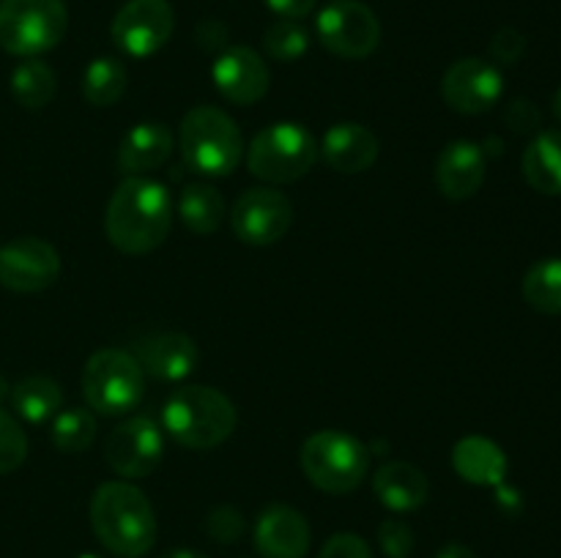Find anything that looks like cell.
Here are the masks:
<instances>
[{
  "instance_id": "15",
  "label": "cell",
  "mask_w": 561,
  "mask_h": 558,
  "mask_svg": "<svg viewBox=\"0 0 561 558\" xmlns=\"http://www.w3.org/2000/svg\"><path fill=\"white\" fill-rule=\"evenodd\" d=\"M211 80L228 102L247 107V104H255L257 98L266 96L272 74H268L266 60L255 49L230 47L214 60Z\"/></svg>"
},
{
  "instance_id": "13",
  "label": "cell",
  "mask_w": 561,
  "mask_h": 558,
  "mask_svg": "<svg viewBox=\"0 0 561 558\" xmlns=\"http://www.w3.org/2000/svg\"><path fill=\"white\" fill-rule=\"evenodd\" d=\"M294 219V208L290 200L277 189L268 186H257V189H247L244 195L236 200L233 213H230V224H233L236 239L244 241L250 246H268L277 244L290 228Z\"/></svg>"
},
{
  "instance_id": "28",
  "label": "cell",
  "mask_w": 561,
  "mask_h": 558,
  "mask_svg": "<svg viewBox=\"0 0 561 558\" xmlns=\"http://www.w3.org/2000/svg\"><path fill=\"white\" fill-rule=\"evenodd\" d=\"M524 299L542 315H561V257H548L526 271Z\"/></svg>"
},
{
  "instance_id": "8",
  "label": "cell",
  "mask_w": 561,
  "mask_h": 558,
  "mask_svg": "<svg viewBox=\"0 0 561 558\" xmlns=\"http://www.w3.org/2000/svg\"><path fill=\"white\" fill-rule=\"evenodd\" d=\"M82 394L96 414L124 416L140 405L146 394V372L129 350H96L82 370Z\"/></svg>"
},
{
  "instance_id": "38",
  "label": "cell",
  "mask_w": 561,
  "mask_h": 558,
  "mask_svg": "<svg viewBox=\"0 0 561 558\" xmlns=\"http://www.w3.org/2000/svg\"><path fill=\"white\" fill-rule=\"evenodd\" d=\"M225 25L222 22H203L201 27H197V42H201L203 49H217L225 44Z\"/></svg>"
},
{
  "instance_id": "31",
  "label": "cell",
  "mask_w": 561,
  "mask_h": 558,
  "mask_svg": "<svg viewBox=\"0 0 561 558\" xmlns=\"http://www.w3.org/2000/svg\"><path fill=\"white\" fill-rule=\"evenodd\" d=\"M27 457V435L20 421L0 408V476L20 468Z\"/></svg>"
},
{
  "instance_id": "24",
  "label": "cell",
  "mask_w": 561,
  "mask_h": 558,
  "mask_svg": "<svg viewBox=\"0 0 561 558\" xmlns=\"http://www.w3.org/2000/svg\"><path fill=\"white\" fill-rule=\"evenodd\" d=\"M11 405H14L16 416L38 425V421H47L58 414L60 405H64V392L53 377L31 375L11 386Z\"/></svg>"
},
{
  "instance_id": "37",
  "label": "cell",
  "mask_w": 561,
  "mask_h": 558,
  "mask_svg": "<svg viewBox=\"0 0 561 558\" xmlns=\"http://www.w3.org/2000/svg\"><path fill=\"white\" fill-rule=\"evenodd\" d=\"M266 5L283 20H301L316 9V0H266Z\"/></svg>"
},
{
  "instance_id": "40",
  "label": "cell",
  "mask_w": 561,
  "mask_h": 558,
  "mask_svg": "<svg viewBox=\"0 0 561 558\" xmlns=\"http://www.w3.org/2000/svg\"><path fill=\"white\" fill-rule=\"evenodd\" d=\"M159 558H208V556L201 550H190V547H175V550H168Z\"/></svg>"
},
{
  "instance_id": "16",
  "label": "cell",
  "mask_w": 561,
  "mask_h": 558,
  "mask_svg": "<svg viewBox=\"0 0 561 558\" xmlns=\"http://www.w3.org/2000/svg\"><path fill=\"white\" fill-rule=\"evenodd\" d=\"M131 356L137 359L140 370L157 381H184L197 367L195 339L179 332H159L137 339Z\"/></svg>"
},
{
  "instance_id": "6",
  "label": "cell",
  "mask_w": 561,
  "mask_h": 558,
  "mask_svg": "<svg viewBox=\"0 0 561 558\" xmlns=\"http://www.w3.org/2000/svg\"><path fill=\"white\" fill-rule=\"evenodd\" d=\"M318 162V140L301 124L279 120L252 137L247 148V167L268 184H294L305 178Z\"/></svg>"
},
{
  "instance_id": "20",
  "label": "cell",
  "mask_w": 561,
  "mask_h": 558,
  "mask_svg": "<svg viewBox=\"0 0 561 558\" xmlns=\"http://www.w3.org/2000/svg\"><path fill=\"white\" fill-rule=\"evenodd\" d=\"M173 153V131L159 120L131 126L118 148V167L124 175H146L162 167Z\"/></svg>"
},
{
  "instance_id": "35",
  "label": "cell",
  "mask_w": 561,
  "mask_h": 558,
  "mask_svg": "<svg viewBox=\"0 0 561 558\" xmlns=\"http://www.w3.org/2000/svg\"><path fill=\"white\" fill-rule=\"evenodd\" d=\"M524 53H526V38L520 36L515 27H502V31L491 38V55L493 60H499V63L504 66L518 63Z\"/></svg>"
},
{
  "instance_id": "26",
  "label": "cell",
  "mask_w": 561,
  "mask_h": 558,
  "mask_svg": "<svg viewBox=\"0 0 561 558\" xmlns=\"http://www.w3.org/2000/svg\"><path fill=\"white\" fill-rule=\"evenodd\" d=\"M181 222L197 235H208L222 224L225 200L211 184H190L179 200Z\"/></svg>"
},
{
  "instance_id": "7",
  "label": "cell",
  "mask_w": 561,
  "mask_h": 558,
  "mask_svg": "<svg viewBox=\"0 0 561 558\" xmlns=\"http://www.w3.org/2000/svg\"><path fill=\"white\" fill-rule=\"evenodd\" d=\"M66 27L64 0H0V47L16 58H38L55 49Z\"/></svg>"
},
{
  "instance_id": "23",
  "label": "cell",
  "mask_w": 561,
  "mask_h": 558,
  "mask_svg": "<svg viewBox=\"0 0 561 558\" xmlns=\"http://www.w3.org/2000/svg\"><path fill=\"white\" fill-rule=\"evenodd\" d=\"M524 175L531 189L561 195V131H542L524 151Z\"/></svg>"
},
{
  "instance_id": "11",
  "label": "cell",
  "mask_w": 561,
  "mask_h": 558,
  "mask_svg": "<svg viewBox=\"0 0 561 558\" xmlns=\"http://www.w3.org/2000/svg\"><path fill=\"white\" fill-rule=\"evenodd\" d=\"M175 27L173 5L168 0H126L115 14L113 42L131 58H148L170 42Z\"/></svg>"
},
{
  "instance_id": "34",
  "label": "cell",
  "mask_w": 561,
  "mask_h": 558,
  "mask_svg": "<svg viewBox=\"0 0 561 558\" xmlns=\"http://www.w3.org/2000/svg\"><path fill=\"white\" fill-rule=\"evenodd\" d=\"M318 558H373V550L359 534H348V531H343V534L329 536Z\"/></svg>"
},
{
  "instance_id": "9",
  "label": "cell",
  "mask_w": 561,
  "mask_h": 558,
  "mask_svg": "<svg viewBox=\"0 0 561 558\" xmlns=\"http://www.w3.org/2000/svg\"><path fill=\"white\" fill-rule=\"evenodd\" d=\"M316 31L329 53L348 60L367 58L381 42V22L359 0H332L323 5L316 16Z\"/></svg>"
},
{
  "instance_id": "42",
  "label": "cell",
  "mask_w": 561,
  "mask_h": 558,
  "mask_svg": "<svg viewBox=\"0 0 561 558\" xmlns=\"http://www.w3.org/2000/svg\"><path fill=\"white\" fill-rule=\"evenodd\" d=\"M5 394H11V392H9V383H5L3 377H0V399H3Z\"/></svg>"
},
{
  "instance_id": "19",
  "label": "cell",
  "mask_w": 561,
  "mask_h": 558,
  "mask_svg": "<svg viewBox=\"0 0 561 558\" xmlns=\"http://www.w3.org/2000/svg\"><path fill=\"white\" fill-rule=\"evenodd\" d=\"M318 153H323L329 167L337 170V173L356 175L365 173V170H370L373 164H376L378 140L367 126L345 120V124H334L332 129L323 135Z\"/></svg>"
},
{
  "instance_id": "12",
  "label": "cell",
  "mask_w": 561,
  "mask_h": 558,
  "mask_svg": "<svg viewBox=\"0 0 561 558\" xmlns=\"http://www.w3.org/2000/svg\"><path fill=\"white\" fill-rule=\"evenodd\" d=\"M60 277V255L49 241L20 235L0 246V284L14 293H38Z\"/></svg>"
},
{
  "instance_id": "14",
  "label": "cell",
  "mask_w": 561,
  "mask_h": 558,
  "mask_svg": "<svg viewBox=\"0 0 561 558\" xmlns=\"http://www.w3.org/2000/svg\"><path fill=\"white\" fill-rule=\"evenodd\" d=\"M504 93V77L491 60L460 58L442 80V96L455 113L482 115L496 107Z\"/></svg>"
},
{
  "instance_id": "21",
  "label": "cell",
  "mask_w": 561,
  "mask_h": 558,
  "mask_svg": "<svg viewBox=\"0 0 561 558\" xmlns=\"http://www.w3.org/2000/svg\"><path fill=\"white\" fill-rule=\"evenodd\" d=\"M373 490L378 501L392 512H414L427 501L431 485L416 465L394 460L378 468V474L373 476Z\"/></svg>"
},
{
  "instance_id": "10",
  "label": "cell",
  "mask_w": 561,
  "mask_h": 558,
  "mask_svg": "<svg viewBox=\"0 0 561 558\" xmlns=\"http://www.w3.org/2000/svg\"><path fill=\"white\" fill-rule=\"evenodd\" d=\"M164 454V435L148 416L121 421L104 441V463L124 479H146Z\"/></svg>"
},
{
  "instance_id": "5",
  "label": "cell",
  "mask_w": 561,
  "mask_h": 558,
  "mask_svg": "<svg viewBox=\"0 0 561 558\" xmlns=\"http://www.w3.org/2000/svg\"><path fill=\"white\" fill-rule=\"evenodd\" d=\"M299 463L318 490L345 496L365 481L370 468V449L351 432L321 430L307 438Z\"/></svg>"
},
{
  "instance_id": "30",
  "label": "cell",
  "mask_w": 561,
  "mask_h": 558,
  "mask_svg": "<svg viewBox=\"0 0 561 558\" xmlns=\"http://www.w3.org/2000/svg\"><path fill=\"white\" fill-rule=\"evenodd\" d=\"M263 49L274 60L290 63V60H299L310 49V33L296 20H279L263 33Z\"/></svg>"
},
{
  "instance_id": "39",
  "label": "cell",
  "mask_w": 561,
  "mask_h": 558,
  "mask_svg": "<svg viewBox=\"0 0 561 558\" xmlns=\"http://www.w3.org/2000/svg\"><path fill=\"white\" fill-rule=\"evenodd\" d=\"M436 558H477V553L471 547L460 545V542H449L436 553Z\"/></svg>"
},
{
  "instance_id": "43",
  "label": "cell",
  "mask_w": 561,
  "mask_h": 558,
  "mask_svg": "<svg viewBox=\"0 0 561 558\" xmlns=\"http://www.w3.org/2000/svg\"><path fill=\"white\" fill-rule=\"evenodd\" d=\"M77 558H102V556H93V553H82V556H77Z\"/></svg>"
},
{
  "instance_id": "33",
  "label": "cell",
  "mask_w": 561,
  "mask_h": 558,
  "mask_svg": "<svg viewBox=\"0 0 561 558\" xmlns=\"http://www.w3.org/2000/svg\"><path fill=\"white\" fill-rule=\"evenodd\" d=\"M378 542L387 558H405L414 550V531L403 520H383L378 528Z\"/></svg>"
},
{
  "instance_id": "2",
  "label": "cell",
  "mask_w": 561,
  "mask_h": 558,
  "mask_svg": "<svg viewBox=\"0 0 561 558\" xmlns=\"http://www.w3.org/2000/svg\"><path fill=\"white\" fill-rule=\"evenodd\" d=\"M91 525L113 556L142 558L157 542V514L140 487L104 481L91 498Z\"/></svg>"
},
{
  "instance_id": "25",
  "label": "cell",
  "mask_w": 561,
  "mask_h": 558,
  "mask_svg": "<svg viewBox=\"0 0 561 558\" xmlns=\"http://www.w3.org/2000/svg\"><path fill=\"white\" fill-rule=\"evenodd\" d=\"M126 85H129L126 66L113 55L93 58L82 74V96L93 107H113L126 93Z\"/></svg>"
},
{
  "instance_id": "29",
  "label": "cell",
  "mask_w": 561,
  "mask_h": 558,
  "mask_svg": "<svg viewBox=\"0 0 561 558\" xmlns=\"http://www.w3.org/2000/svg\"><path fill=\"white\" fill-rule=\"evenodd\" d=\"M96 416L85 408H69L53 416V443L66 454L85 452L96 441Z\"/></svg>"
},
{
  "instance_id": "17",
  "label": "cell",
  "mask_w": 561,
  "mask_h": 558,
  "mask_svg": "<svg viewBox=\"0 0 561 558\" xmlns=\"http://www.w3.org/2000/svg\"><path fill=\"white\" fill-rule=\"evenodd\" d=\"M255 550L261 558H305L310 550V525L301 512L272 503L255 523Z\"/></svg>"
},
{
  "instance_id": "18",
  "label": "cell",
  "mask_w": 561,
  "mask_h": 558,
  "mask_svg": "<svg viewBox=\"0 0 561 558\" xmlns=\"http://www.w3.org/2000/svg\"><path fill=\"white\" fill-rule=\"evenodd\" d=\"M485 181V151L471 140H455L438 153L436 184L447 200H469Z\"/></svg>"
},
{
  "instance_id": "3",
  "label": "cell",
  "mask_w": 561,
  "mask_h": 558,
  "mask_svg": "<svg viewBox=\"0 0 561 558\" xmlns=\"http://www.w3.org/2000/svg\"><path fill=\"white\" fill-rule=\"evenodd\" d=\"M164 430L186 449H214L233 435L239 425L236 405L219 388L181 386L162 408Z\"/></svg>"
},
{
  "instance_id": "36",
  "label": "cell",
  "mask_w": 561,
  "mask_h": 558,
  "mask_svg": "<svg viewBox=\"0 0 561 558\" xmlns=\"http://www.w3.org/2000/svg\"><path fill=\"white\" fill-rule=\"evenodd\" d=\"M504 120L513 131H535L540 126V109L529 98H515L504 113Z\"/></svg>"
},
{
  "instance_id": "27",
  "label": "cell",
  "mask_w": 561,
  "mask_h": 558,
  "mask_svg": "<svg viewBox=\"0 0 561 558\" xmlns=\"http://www.w3.org/2000/svg\"><path fill=\"white\" fill-rule=\"evenodd\" d=\"M11 93L25 109H42L55 96V71L44 60L25 58L11 71Z\"/></svg>"
},
{
  "instance_id": "1",
  "label": "cell",
  "mask_w": 561,
  "mask_h": 558,
  "mask_svg": "<svg viewBox=\"0 0 561 558\" xmlns=\"http://www.w3.org/2000/svg\"><path fill=\"white\" fill-rule=\"evenodd\" d=\"M173 224V200L168 186L146 175H129L113 191L104 213V230L124 255H146L157 249Z\"/></svg>"
},
{
  "instance_id": "32",
  "label": "cell",
  "mask_w": 561,
  "mask_h": 558,
  "mask_svg": "<svg viewBox=\"0 0 561 558\" xmlns=\"http://www.w3.org/2000/svg\"><path fill=\"white\" fill-rule=\"evenodd\" d=\"M206 531L211 539L222 542V545H233L244 536L247 520L239 509L233 507H217L206 520Z\"/></svg>"
},
{
  "instance_id": "22",
  "label": "cell",
  "mask_w": 561,
  "mask_h": 558,
  "mask_svg": "<svg viewBox=\"0 0 561 558\" xmlns=\"http://www.w3.org/2000/svg\"><path fill=\"white\" fill-rule=\"evenodd\" d=\"M453 465L466 481L480 487H499L507 476V457L502 446L482 435H469L453 449Z\"/></svg>"
},
{
  "instance_id": "41",
  "label": "cell",
  "mask_w": 561,
  "mask_h": 558,
  "mask_svg": "<svg viewBox=\"0 0 561 558\" xmlns=\"http://www.w3.org/2000/svg\"><path fill=\"white\" fill-rule=\"evenodd\" d=\"M553 115H557L561 124V88L557 91V96H553Z\"/></svg>"
},
{
  "instance_id": "4",
  "label": "cell",
  "mask_w": 561,
  "mask_h": 558,
  "mask_svg": "<svg viewBox=\"0 0 561 558\" xmlns=\"http://www.w3.org/2000/svg\"><path fill=\"white\" fill-rule=\"evenodd\" d=\"M179 146L186 167L201 175H211V178L233 173L244 153L239 126L217 107L190 109L181 120Z\"/></svg>"
}]
</instances>
